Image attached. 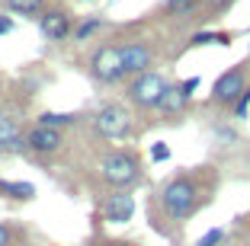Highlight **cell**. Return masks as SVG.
<instances>
[{
  "label": "cell",
  "instance_id": "3957f363",
  "mask_svg": "<svg viewBox=\"0 0 250 246\" xmlns=\"http://www.w3.org/2000/svg\"><path fill=\"white\" fill-rule=\"evenodd\" d=\"M93 131L103 141H128L135 134V118L132 109L122 102H106L93 112Z\"/></svg>",
  "mask_w": 250,
  "mask_h": 246
},
{
  "label": "cell",
  "instance_id": "d6986e66",
  "mask_svg": "<svg viewBox=\"0 0 250 246\" xmlns=\"http://www.w3.org/2000/svg\"><path fill=\"white\" fill-rule=\"evenodd\" d=\"M247 112H250V87H244V93L237 96V102L231 106V115H234L237 122H244V118H247Z\"/></svg>",
  "mask_w": 250,
  "mask_h": 246
},
{
  "label": "cell",
  "instance_id": "e0dca14e",
  "mask_svg": "<svg viewBox=\"0 0 250 246\" xmlns=\"http://www.w3.org/2000/svg\"><path fill=\"white\" fill-rule=\"evenodd\" d=\"M103 26H106V19H103V16H90V19H81L77 26H74V32H71V36H74V42H87V38L93 36V32H100Z\"/></svg>",
  "mask_w": 250,
  "mask_h": 246
},
{
  "label": "cell",
  "instance_id": "8992f818",
  "mask_svg": "<svg viewBox=\"0 0 250 246\" xmlns=\"http://www.w3.org/2000/svg\"><path fill=\"white\" fill-rule=\"evenodd\" d=\"M244 87H247V64H234L231 71H225L218 80H215L212 87V102L215 106H234L237 96L244 93Z\"/></svg>",
  "mask_w": 250,
  "mask_h": 246
},
{
  "label": "cell",
  "instance_id": "52a82bcc",
  "mask_svg": "<svg viewBox=\"0 0 250 246\" xmlns=\"http://www.w3.org/2000/svg\"><path fill=\"white\" fill-rule=\"evenodd\" d=\"M122 48V71L125 77H138V74L151 71L154 67V45H147L145 38H135V42L119 45Z\"/></svg>",
  "mask_w": 250,
  "mask_h": 246
},
{
  "label": "cell",
  "instance_id": "cb8c5ba5",
  "mask_svg": "<svg viewBox=\"0 0 250 246\" xmlns=\"http://www.w3.org/2000/svg\"><path fill=\"white\" fill-rule=\"evenodd\" d=\"M10 243H13V230L0 221V246H10Z\"/></svg>",
  "mask_w": 250,
  "mask_h": 246
},
{
  "label": "cell",
  "instance_id": "7402d4cb",
  "mask_svg": "<svg viewBox=\"0 0 250 246\" xmlns=\"http://www.w3.org/2000/svg\"><path fill=\"white\" fill-rule=\"evenodd\" d=\"M199 83H202V80H199V77H186L183 83H180V87H183V93H186V96H189V99H192V93H196V90H199Z\"/></svg>",
  "mask_w": 250,
  "mask_h": 246
},
{
  "label": "cell",
  "instance_id": "8fae6325",
  "mask_svg": "<svg viewBox=\"0 0 250 246\" xmlns=\"http://www.w3.org/2000/svg\"><path fill=\"white\" fill-rule=\"evenodd\" d=\"M103 217L109 221V224H128V221L135 217V195L128 192V189H119V192L106 195Z\"/></svg>",
  "mask_w": 250,
  "mask_h": 246
},
{
  "label": "cell",
  "instance_id": "5b68a950",
  "mask_svg": "<svg viewBox=\"0 0 250 246\" xmlns=\"http://www.w3.org/2000/svg\"><path fill=\"white\" fill-rule=\"evenodd\" d=\"M90 77L103 87H116L125 80L122 71V48L119 45H96L90 55Z\"/></svg>",
  "mask_w": 250,
  "mask_h": 246
},
{
  "label": "cell",
  "instance_id": "2e32d148",
  "mask_svg": "<svg viewBox=\"0 0 250 246\" xmlns=\"http://www.w3.org/2000/svg\"><path fill=\"white\" fill-rule=\"evenodd\" d=\"M77 122H81V115H77V112H42L36 125H45V128H61V131H64L67 125H77Z\"/></svg>",
  "mask_w": 250,
  "mask_h": 246
},
{
  "label": "cell",
  "instance_id": "7a4b0ae2",
  "mask_svg": "<svg viewBox=\"0 0 250 246\" xmlns=\"http://www.w3.org/2000/svg\"><path fill=\"white\" fill-rule=\"evenodd\" d=\"M100 179L106 182L109 189H132L138 186L141 179V160L135 151H109L103 160H100Z\"/></svg>",
  "mask_w": 250,
  "mask_h": 246
},
{
  "label": "cell",
  "instance_id": "30bf717a",
  "mask_svg": "<svg viewBox=\"0 0 250 246\" xmlns=\"http://www.w3.org/2000/svg\"><path fill=\"white\" fill-rule=\"evenodd\" d=\"M39 29L48 42H67L74 32V22H71V13L67 10H45L39 16Z\"/></svg>",
  "mask_w": 250,
  "mask_h": 246
},
{
  "label": "cell",
  "instance_id": "44dd1931",
  "mask_svg": "<svg viewBox=\"0 0 250 246\" xmlns=\"http://www.w3.org/2000/svg\"><path fill=\"white\" fill-rule=\"evenodd\" d=\"M215 138L225 141V144H228V141L234 144V141H237V131L234 128H225V125H215Z\"/></svg>",
  "mask_w": 250,
  "mask_h": 246
},
{
  "label": "cell",
  "instance_id": "ffe728a7",
  "mask_svg": "<svg viewBox=\"0 0 250 246\" xmlns=\"http://www.w3.org/2000/svg\"><path fill=\"white\" fill-rule=\"evenodd\" d=\"M151 160H154V163H164V160H170V147L164 144V141L151 144Z\"/></svg>",
  "mask_w": 250,
  "mask_h": 246
},
{
  "label": "cell",
  "instance_id": "ba28073f",
  "mask_svg": "<svg viewBox=\"0 0 250 246\" xmlns=\"http://www.w3.org/2000/svg\"><path fill=\"white\" fill-rule=\"evenodd\" d=\"M26 151V131L13 109H0V157Z\"/></svg>",
  "mask_w": 250,
  "mask_h": 246
},
{
  "label": "cell",
  "instance_id": "4fadbf2b",
  "mask_svg": "<svg viewBox=\"0 0 250 246\" xmlns=\"http://www.w3.org/2000/svg\"><path fill=\"white\" fill-rule=\"evenodd\" d=\"M0 198L32 202V198H36V186H32V182H20V179H0Z\"/></svg>",
  "mask_w": 250,
  "mask_h": 246
},
{
  "label": "cell",
  "instance_id": "9a60e30c",
  "mask_svg": "<svg viewBox=\"0 0 250 246\" xmlns=\"http://www.w3.org/2000/svg\"><path fill=\"white\" fill-rule=\"evenodd\" d=\"M7 10L13 16H29V19H39L45 13V0H7Z\"/></svg>",
  "mask_w": 250,
  "mask_h": 246
},
{
  "label": "cell",
  "instance_id": "5bb4252c",
  "mask_svg": "<svg viewBox=\"0 0 250 246\" xmlns=\"http://www.w3.org/2000/svg\"><path fill=\"white\" fill-rule=\"evenodd\" d=\"M202 7V0H164V13L173 19H192Z\"/></svg>",
  "mask_w": 250,
  "mask_h": 246
},
{
  "label": "cell",
  "instance_id": "ac0fdd59",
  "mask_svg": "<svg viewBox=\"0 0 250 246\" xmlns=\"http://www.w3.org/2000/svg\"><path fill=\"white\" fill-rule=\"evenodd\" d=\"M225 240H228V230L225 227H212L206 237L196 240V246H225Z\"/></svg>",
  "mask_w": 250,
  "mask_h": 246
},
{
  "label": "cell",
  "instance_id": "4316f807",
  "mask_svg": "<svg viewBox=\"0 0 250 246\" xmlns=\"http://www.w3.org/2000/svg\"><path fill=\"white\" fill-rule=\"evenodd\" d=\"M83 3H87V0H83Z\"/></svg>",
  "mask_w": 250,
  "mask_h": 246
},
{
  "label": "cell",
  "instance_id": "9c48e42d",
  "mask_svg": "<svg viewBox=\"0 0 250 246\" xmlns=\"http://www.w3.org/2000/svg\"><path fill=\"white\" fill-rule=\"evenodd\" d=\"M64 147V131L61 128H45V125H32L26 131V151L39 153V157H52Z\"/></svg>",
  "mask_w": 250,
  "mask_h": 246
},
{
  "label": "cell",
  "instance_id": "7c38bea8",
  "mask_svg": "<svg viewBox=\"0 0 250 246\" xmlns=\"http://www.w3.org/2000/svg\"><path fill=\"white\" fill-rule=\"evenodd\" d=\"M186 106H189V96L183 93V87H180V83H167V90H164V99H161V106H157V112H161V115H167V118H173V115H180Z\"/></svg>",
  "mask_w": 250,
  "mask_h": 246
},
{
  "label": "cell",
  "instance_id": "d4e9b609",
  "mask_svg": "<svg viewBox=\"0 0 250 246\" xmlns=\"http://www.w3.org/2000/svg\"><path fill=\"white\" fill-rule=\"evenodd\" d=\"M208 3H212V13L218 16V13H225V10H228L231 3H234V0H208Z\"/></svg>",
  "mask_w": 250,
  "mask_h": 246
},
{
  "label": "cell",
  "instance_id": "6da1fadb",
  "mask_svg": "<svg viewBox=\"0 0 250 246\" xmlns=\"http://www.w3.org/2000/svg\"><path fill=\"white\" fill-rule=\"evenodd\" d=\"M215 173L212 167H192L189 173L170 176L157 192V211L164 214V221L183 227L202 205H208L215 192Z\"/></svg>",
  "mask_w": 250,
  "mask_h": 246
},
{
  "label": "cell",
  "instance_id": "603a6c76",
  "mask_svg": "<svg viewBox=\"0 0 250 246\" xmlns=\"http://www.w3.org/2000/svg\"><path fill=\"white\" fill-rule=\"evenodd\" d=\"M10 32H13V19H10L7 13H0V38L10 36Z\"/></svg>",
  "mask_w": 250,
  "mask_h": 246
},
{
  "label": "cell",
  "instance_id": "484cf974",
  "mask_svg": "<svg viewBox=\"0 0 250 246\" xmlns=\"http://www.w3.org/2000/svg\"><path fill=\"white\" fill-rule=\"evenodd\" d=\"M106 246H135V243H125V240H116V243H106Z\"/></svg>",
  "mask_w": 250,
  "mask_h": 246
},
{
  "label": "cell",
  "instance_id": "277c9868",
  "mask_svg": "<svg viewBox=\"0 0 250 246\" xmlns=\"http://www.w3.org/2000/svg\"><path fill=\"white\" fill-rule=\"evenodd\" d=\"M164 90H167L164 74L145 71V74H138V77L128 80L125 96H128V102H132L135 109H147V112L154 109V112H157V106H161V99H164Z\"/></svg>",
  "mask_w": 250,
  "mask_h": 246
}]
</instances>
